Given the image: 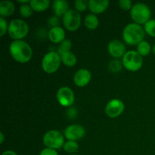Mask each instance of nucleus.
I'll list each match as a JSON object with an SVG mask.
<instances>
[{
  "instance_id": "nucleus-1",
  "label": "nucleus",
  "mask_w": 155,
  "mask_h": 155,
  "mask_svg": "<svg viewBox=\"0 0 155 155\" xmlns=\"http://www.w3.org/2000/svg\"><path fill=\"white\" fill-rule=\"evenodd\" d=\"M9 52L15 61L21 64L27 63L33 56L31 47L23 40H15L9 45Z\"/></svg>"
},
{
  "instance_id": "nucleus-2",
  "label": "nucleus",
  "mask_w": 155,
  "mask_h": 155,
  "mask_svg": "<svg viewBox=\"0 0 155 155\" xmlns=\"http://www.w3.org/2000/svg\"><path fill=\"white\" fill-rule=\"evenodd\" d=\"M145 36V30L136 23L127 24L123 30V39L130 45H138L144 40Z\"/></svg>"
},
{
  "instance_id": "nucleus-3",
  "label": "nucleus",
  "mask_w": 155,
  "mask_h": 155,
  "mask_svg": "<svg viewBox=\"0 0 155 155\" xmlns=\"http://www.w3.org/2000/svg\"><path fill=\"white\" fill-rule=\"evenodd\" d=\"M29 33V26L22 19H14L8 24V33L10 38L15 40H21Z\"/></svg>"
},
{
  "instance_id": "nucleus-4",
  "label": "nucleus",
  "mask_w": 155,
  "mask_h": 155,
  "mask_svg": "<svg viewBox=\"0 0 155 155\" xmlns=\"http://www.w3.org/2000/svg\"><path fill=\"white\" fill-rule=\"evenodd\" d=\"M130 16L136 24L139 25L145 24L149 20H151V9L146 4L141 2L136 3L133 5L130 10Z\"/></svg>"
},
{
  "instance_id": "nucleus-5",
  "label": "nucleus",
  "mask_w": 155,
  "mask_h": 155,
  "mask_svg": "<svg viewBox=\"0 0 155 155\" xmlns=\"http://www.w3.org/2000/svg\"><path fill=\"white\" fill-rule=\"evenodd\" d=\"M123 66L130 71H138L142 68L143 64V58L137 52V51H128L122 58Z\"/></svg>"
},
{
  "instance_id": "nucleus-6",
  "label": "nucleus",
  "mask_w": 155,
  "mask_h": 155,
  "mask_svg": "<svg viewBox=\"0 0 155 155\" xmlns=\"http://www.w3.org/2000/svg\"><path fill=\"white\" fill-rule=\"evenodd\" d=\"M61 62V59L58 51H49L42 58V70L48 74H54L60 68Z\"/></svg>"
},
{
  "instance_id": "nucleus-7",
  "label": "nucleus",
  "mask_w": 155,
  "mask_h": 155,
  "mask_svg": "<svg viewBox=\"0 0 155 155\" xmlns=\"http://www.w3.org/2000/svg\"><path fill=\"white\" fill-rule=\"evenodd\" d=\"M64 136L58 130H50L43 136L42 142L45 148L51 149H60L64 145Z\"/></svg>"
},
{
  "instance_id": "nucleus-8",
  "label": "nucleus",
  "mask_w": 155,
  "mask_h": 155,
  "mask_svg": "<svg viewBox=\"0 0 155 155\" xmlns=\"http://www.w3.org/2000/svg\"><path fill=\"white\" fill-rule=\"evenodd\" d=\"M62 23L68 31H77L81 25V15L77 10L70 9L62 18Z\"/></svg>"
},
{
  "instance_id": "nucleus-9",
  "label": "nucleus",
  "mask_w": 155,
  "mask_h": 155,
  "mask_svg": "<svg viewBox=\"0 0 155 155\" xmlns=\"http://www.w3.org/2000/svg\"><path fill=\"white\" fill-rule=\"evenodd\" d=\"M57 99L59 104L63 107H71L74 103L75 96L71 88L62 86L57 92Z\"/></svg>"
},
{
  "instance_id": "nucleus-10",
  "label": "nucleus",
  "mask_w": 155,
  "mask_h": 155,
  "mask_svg": "<svg viewBox=\"0 0 155 155\" xmlns=\"http://www.w3.org/2000/svg\"><path fill=\"white\" fill-rule=\"evenodd\" d=\"M64 137L69 141H75L83 139L86 135V130L80 124H71L66 127L64 132Z\"/></svg>"
},
{
  "instance_id": "nucleus-11",
  "label": "nucleus",
  "mask_w": 155,
  "mask_h": 155,
  "mask_svg": "<svg viewBox=\"0 0 155 155\" xmlns=\"http://www.w3.org/2000/svg\"><path fill=\"white\" fill-rule=\"evenodd\" d=\"M125 109L124 103L118 98H114L107 102L105 106V113L109 117L116 118L120 116Z\"/></svg>"
},
{
  "instance_id": "nucleus-12",
  "label": "nucleus",
  "mask_w": 155,
  "mask_h": 155,
  "mask_svg": "<svg viewBox=\"0 0 155 155\" xmlns=\"http://www.w3.org/2000/svg\"><path fill=\"white\" fill-rule=\"evenodd\" d=\"M107 50L109 54L116 59L123 58L127 52L125 45L121 41L117 39H114L109 42Z\"/></svg>"
},
{
  "instance_id": "nucleus-13",
  "label": "nucleus",
  "mask_w": 155,
  "mask_h": 155,
  "mask_svg": "<svg viewBox=\"0 0 155 155\" xmlns=\"http://www.w3.org/2000/svg\"><path fill=\"white\" fill-rule=\"evenodd\" d=\"M92 74L90 71L85 68H81L75 73L74 76V82L78 87H85L91 81Z\"/></svg>"
},
{
  "instance_id": "nucleus-14",
  "label": "nucleus",
  "mask_w": 155,
  "mask_h": 155,
  "mask_svg": "<svg viewBox=\"0 0 155 155\" xmlns=\"http://www.w3.org/2000/svg\"><path fill=\"white\" fill-rule=\"evenodd\" d=\"M110 2L108 0H89V9L92 14L99 15L108 8Z\"/></svg>"
},
{
  "instance_id": "nucleus-15",
  "label": "nucleus",
  "mask_w": 155,
  "mask_h": 155,
  "mask_svg": "<svg viewBox=\"0 0 155 155\" xmlns=\"http://www.w3.org/2000/svg\"><path fill=\"white\" fill-rule=\"evenodd\" d=\"M52 8L55 16L63 18L64 15L70 10L69 3L65 0H54L52 2Z\"/></svg>"
},
{
  "instance_id": "nucleus-16",
  "label": "nucleus",
  "mask_w": 155,
  "mask_h": 155,
  "mask_svg": "<svg viewBox=\"0 0 155 155\" xmlns=\"http://www.w3.org/2000/svg\"><path fill=\"white\" fill-rule=\"evenodd\" d=\"M48 39L54 43H61L65 39V31L62 27H51L48 31Z\"/></svg>"
},
{
  "instance_id": "nucleus-17",
  "label": "nucleus",
  "mask_w": 155,
  "mask_h": 155,
  "mask_svg": "<svg viewBox=\"0 0 155 155\" xmlns=\"http://www.w3.org/2000/svg\"><path fill=\"white\" fill-rule=\"evenodd\" d=\"M15 5L11 1H2L0 2V15L2 18L9 17L15 12Z\"/></svg>"
},
{
  "instance_id": "nucleus-18",
  "label": "nucleus",
  "mask_w": 155,
  "mask_h": 155,
  "mask_svg": "<svg viewBox=\"0 0 155 155\" xmlns=\"http://www.w3.org/2000/svg\"><path fill=\"white\" fill-rule=\"evenodd\" d=\"M30 5L34 12H42L48 8L50 5L49 0H31Z\"/></svg>"
},
{
  "instance_id": "nucleus-19",
  "label": "nucleus",
  "mask_w": 155,
  "mask_h": 155,
  "mask_svg": "<svg viewBox=\"0 0 155 155\" xmlns=\"http://www.w3.org/2000/svg\"><path fill=\"white\" fill-rule=\"evenodd\" d=\"M61 62L67 67H74L77 64V59L75 54L71 51H67V52L62 53L60 54Z\"/></svg>"
},
{
  "instance_id": "nucleus-20",
  "label": "nucleus",
  "mask_w": 155,
  "mask_h": 155,
  "mask_svg": "<svg viewBox=\"0 0 155 155\" xmlns=\"http://www.w3.org/2000/svg\"><path fill=\"white\" fill-rule=\"evenodd\" d=\"M84 24L86 28L90 30H93L98 27L99 21L96 15L94 14H89L85 18Z\"/></svg>"
},
{
  "instance_id": "nucleus-21",
  "label": "nucleus",
  "mask_w": 155,
  "mask_h": 155,
  "mask_svg": "<svg viewBox=\"0 0 155 155\" xmlns=\"http://www.w3.org/2000/svg\"><path fill=\"white\" fill-rule=\"evenodd\" d=\"M136 51L142 57L148 55L151 51V45L147 41L143 40L137 45V50Z\"/></svg>"
},
{
  "instance_id": "nucleus-22",
  "label": "nucleus",
  "mask_w": 155,
  "mask_h": 155,
  "mask_svg": "<svg viewBox=\"0 0 155 155\" xmlns=\"http://www.w3.org/2000/svg\"><path fill=\"white\" fill-rule=\"evenodd\" d=\"M63 148L64 150V151H66L67 153L74 154V153H75L78 150L79 145L78 143L77 142H75V141L68 140L65 142Z\"/></svg>"
},
{
  "instance_id": "nucleus-23",
  "label": "nucleus",
  "mask_w": 155,
  "mask_h": 155,
  "mask_svg": "<svg viewBox=\"0 0 155 155\" xmlns=\"http://www.w3.org/2000/svg\"><path fill=\"white\" fill-rule=\"evenodd\" d=\"M144 30L148 35L155 37V20L151 19L144 24Z\"/></svg>"
},
{
  "instance_id": "nucleus-24",
  "label": "nucleus",
  "mask_w": 155,
  "mask_h": 155,
  "mask_svg": "<svg viewBox=\"0 0 155 155\" xmlns=\"http://www.w3.org/2000/svg\"><path fill=\"white\" fill-rule=\"evenodd\" d=\"M72 48V42L70 39H65L63 42H61L60 45L58 48V53L59 54H61L62 53L67 52V51H71Z\"/></svg>"
},
{
  "instance_id": "nucleus-25",
  "label": "nucleus",
  "mask_w": 155,
  "mask_h": 155,
  "mask_svg": "<svg viewBox=\"0 0 155 155\" xmlns=\"http://www.w3.org/2000/svg\"><path fill=\"white\" fill-rule=\"evenodd\" d=\"M122 61H119L118 59H114L109 62L108 68L112 73H119L122 70L123 68Z\"/></svg>"
},
{
  "instance_id": "nucleus-26",
  "label": "nucleus",
  "mask_w": 155,
  "mask_h": 155,
  "mask_svg": "<svg viewBox=\"0 0 155 155\" xmlns=\"http://www.w3.org/2000/svg\"><path fill=\"white\" fill-rule=\"evenodd\" d=\"M20 14L21 16L24 18H27L31 16L33 13V10L31 8V6L28 4L21 5L20 6Z\"/></svg>"
},
{
  "instance_id": "nucleus-27",
  "label": "nucleus",
  "mask_w": 155,
  "mask_h": 155,
  "mask_svg": "<svg viewBox=\"0 0 155 155\" xmlns=\"http://www.w3.org/2000/svg\"><path fill=\"white\" fill-rule=\"evenodd\" d=\"M75 8L77 12H85L86 9L89 8V1H86V0H76Z\"/></svg>"
},
{
  "instance_id": "nucleus-28",
  "label": "nucleus",
  "mask_w": 155,
  "mask_h": 155,
  "mask_svg": "<svg viewBox=\"0 0 155 155\" xmlns=\"http://www.w3.org/2000/svg\"><path fill=\"white\" fill-rule=\"evenodd\" d=\"M8 30V24L4 18H0V35L3 36Z\"/></svg>"
},
{
  "instance_id": "nucleus-29",
  "label": "nucleus",
  "mask_w": 155,
  "mask_h": 155,
  "mask_svg": "<svg viewBox=\"0 0 155 155\" xmlns=\"http://www.w3.org/2000/svg\"><path fill=\"white\" fill-rule=\"evenodd\" d=\"M119 6L124 11L131 10L133 7V3L130 0H120L119 1Z\"/></svg>"
},
{
  "instance_id": "nucleus-30",
  "label": "nucleus",
  "mask_w": 155,
  "mask_h": 155,
  "mask_svg": "<svg viewBox=\"0 0 155 155\" xmlns=\"http://www.w3.org/2000/svg\"><path fill=\"white\" fill-rule=\"evenodd\" d=\"M59 24H60V20L57 16H51L48 19V24L52 27H59Z\"/></svg>"
},
{
  "instance_id": "nucleus-31",
  "label": "nucleus",
  "mask_w": 155,
  "mask_h": 155,
  "mask_svg": "<svg viewBox=\"0 0 155 155\" xmlns=\"http://www.w3.org/2000/svg\"><path fill=\"white\" fill-rule=\"evenodd\" d=\"M39 155H58V154L56 150L45 148L41 151V152L39 153Z\"/></svg>"
},
{
  "instance_id": "nucleus-32",
  "label": "nucleus",
  "mask_w": 155,
  "mask_h": 155,
  "mask_svg": "<svg viewBox=\"0 0 155 155\" xmlns=\"http://www.w3.org/2000/svg\"><path fill=\"white\" fill-rule=\"evenodd\" d=\"M67 115H68V117L71 118V119L76 117L77 115V110L75 107H71L67 111Z\"/></svg>"
},
{
  "instance_id": "nucleus-33",
  "label": "nucleus",
  "mask_w": 155,
  "mask_h": 155,
  "mask_svg": "<svg viewBox=\"0 0 155 155\" xmlns=\"http://www.w3.org/2000/svg\"><path fill=\"white\" fill-rule=\"evenodd\" d=\"M2 155H18V154L12 150H7V151H5Z\"/></svg>"
},
{
  "instance_id": "nucleus-34",
  "label": "nucleus",
  "mask_w": 155,
  "mask_h": 155,
  "mask_svg": "<svg viewBox=\"0 0 155 155\" xmlns=\"http://www.w3.org/2000/svg\"><path fill=\"white\" fill-rule=\"evenodd\" d=\"M31 0H18V2L21 3L22 5L27 4V3H30Z\"/></svg>"
},
{
  "instance_id": "nucleus-35",
  "label": "nucleus",
  "mask_w": 155,
  "mask_h": 155,
  "mask_svg": "<svg viewBox=\"0 0 155 155\" xmlns=\"http://www.w3.org/2000/svg\"><path fill=\"white\" fill-rule=\"evenodd\" d=\"M0 136H1V139H0V143L2 144L3 142H4V140H5L4 134H3L2 133H0Z\"/></svg>"
},
{
  "instance_id": "nucleus-36",
  "label": "nucleus",
  "mask_w": 155,
  "mask_h": 155,
  "mask_svg": "<svg viewBox=\"0 0 155 155\" xmlns=\"http://www.w3.org/2000/svg\"><path fill=\"white\" fill-rule=\"evenodd\" d=\"M152 51H153V53H154V54H155V45H154V46H153V48H152Z\"/></svg>"
},
{
  "instance_id": "nucleus-37",
  "label": "nucleus",
  "mask_w": 155,
  "mask_h": 155,
  "mask_svg": "<svg viewBox=\"0 0 155 155\" xmlns=\"http://www.w3.org/2000/svg\"><path fill=\"white\" fill-rule=\"evenodd\" d=\"M70 155H77V154H70Z\"/></svg>"
}]
</instances>
